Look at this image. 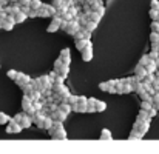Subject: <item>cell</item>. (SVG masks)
I'll return each mask as SVG.
<instances>
[{
  "label": "cell",
  "instance_id": "6da1fadb",
  "mask_svg": "<svg viewBox=\"0 0 159 154\" xmlns=\"http://www.w3.org/2000/svg\"><path fill=\"white\" fill-rule=\"evenodd\" d=\"M48 134L54 140H65L68 137L66 136V131L63 128V123L62 122H57V120H54V125L48 130Z\"/></svg>",
  "mask_w": 159,
  "mask_h": 154
},
{
  "label": "cell",
  "instance_id": "7a4b0ae2",
  "mask_svg": "<svg viewBox=\"0 0 159 154\" xmlns=\"http://www.w3.org/2000/svg\"><path fill=\"white\" fill-rule=\"evenodd\" d=\"M80 28H82V25H80V22H79L77 19L63 20V23H62V26H60V29H63V31H65L66 34H70V36H74Z\"/></svg>",
  "mask_w": 159,
  "mask_h": 154
},
{
  "label": "cell",
  "instance_id": "3957f363",
  "mask_svg": "<svg viewBox=\"0 0 159 154\" xmlns=\"http://www.w3.org/2000/svg\"><path fill=\"white\" fill-rule=\"evenodd\" d=\"M37 83H39V90H40V91H43V90H47V88H51V86H53V79H51L48 74H45V76L37 77Z\"/></svg>",
  "mask_w": 159,
  "mask_h": 154
},
{
  "label": "cell",
  "instance_id": "277c9868",
  "mask_svg": "<svg viewBox=\"0 0 159 154\" xmlns=\"http://www.w3.org/2000/svg\"><path fill=\"white\" fill-rule=\"evenodd\" d=\"M70 90L65 86L63 90H60L59 93H54V102L56 103H62V102H68V97H70Z\"/></svg>",
  "mask_w": 159,
  "mask_h": 154
},
{
  "label": "cell",
  "instance_id": "5b68a950",
  "mask_svg": "<svg viewBox=\"0 0 159 154\" xmlns=\"http://www.w3.org/2000/svg\"><path fill=\"white\" fill-rule=\"evenodd\" d=\"M133 128L138 130V131H141L142 134H147V131L150 130V122L148 120H139V119H136V122L133 123Z\"/></svg>",
  "mask_w": 159,
  "mask_h": 154
},
{
  "label": "cell",
  "instance_id": "8992f818",
  "mask_svg": "<svg viewBox=\"0 0 159 154\" xmlns=\"http://www.w3.org/2000/svg\"><path fill=\"white\" fill-rule=\"evenodd\" d=\"M63 82H65V77L63 76H60V74H57L56 77L53 79V91L54 93H59L60 90H63L65 88V85H63Z\"/></svg>",
  "mask_w": 159,
  "mask_h": 154
},
{
  "label": "cell",
  "instance_id": "52a82bcc",
  "mask_svg": "<svg viewBox=\"0 0 159 154\" xmlns=\"http://www.w3.org/2000/svg\"><path fill=\"white\" fill-rule=\"evenodd\" d=\"M23 128H22V125L19 123V122H16V120H9L8 122V126H6V133H9V134H17V133H20Z\"/></svg>",
  "mask_w": 159,
  "mask_h": 154
},
{
  "label": "cell",
  "instance_id": "ba28073f",
  "mask_svg": "<svg viewBox=\"0 0 159 154\" xmlns=\"http://www.w3.org/2000/svg\"><path fill=\"white\" fill-rule=\"evenodd\" d=\"M80 54H82V60H84V62H90V60H93V43L90 42V43L80 51Z\"/></svg>",
  "mask_w": 159,
  "mask_h": 154
},
{
  "label": "cell",
  "instance_id": "9c48e42d",
  "mask_svg": "<svg viewBox=\"0 0 159 154\" xmlns=\"http://www.w3.org/2000/svg\"><path fill=\"white\" fill-rule=\"evenodd\" d=\"M33 117V123L34 125H37L39 128H43V122H45V114L42 112V111H37L34 116H31Z\"/></svg>",
  "mask_w": 159,
  "mask_h": 154
},
{
  "label": "cell",
  "instance_id": "30bf717a",
  "mask_svg": "<svg viewBox=\"0 0 159 154\" xmlns=\"http://www.w3.org/2000/svg\"><path fill=\"white\" fill-rule=\"evenodd\" d=\"M30 80H31V77H30L28 74H25V73H20V71H19V76H17V79H16L14 82H16L19 86H23V85H25V83H28Z\"/></svg>",
  "mask_w": 159,
  "mask_h": 154
},
{
  "label": "cell",
  "instance_id": "8fae6325",
  "mask_svg": "<svg viewBox=\"0 0 159 154\" xmlns=\"http://www.w3.org/2000/svg\"><path fill=\"white\" fill-rule=\"evenodd\" d=\"M66 116H68V114H66V112H63V111H62V109H59V108H57V109H54L53 112H51V117H53L54 120H57V122H65Z\"/></svg>",
  "mask_w": 159,
  "mask_h": 154
},
{
  "label": "cell",
  "instance_id": "7c38bea8",
  "mask_svg": "<svg viewBox=\"0 0 159 154\" xmlns=\"http://www.w3.org/2000/svg\"><path fill=\"white\" fill-rule=\"evenodd\" d=\"M3 9H5V12H6V14L14 15V14L20 9V6H19V3H8L6 6H3Z\"/></svg>",
  "mask_w": 159,
  "mask_h": 154
},
{
  "label": "cell",
  "instance_id": "4fadbf2b",
  "mask_svg": "<svg viewBox=\"0 0 159 154\" xmlns=\"http://www.w3.org/2000/svg\"><path fill=\"white\" fill-rule=\"evenodd\" d=\"M19 123L22 125V128H23V130H25V128H30V126L33 125V117H31L30 114L23 112V117H22V120H20Z\"/></svg>",
  "mask_w": 159,
  "mask_h": 154
},
{
  "label": "cell",
  "instance_id": "5bb4252c",
  "mask_svg": "<svg viewBox=\"0 0 159 154\" xmlns=\"http://www.w3.org/2000/svg\"><path fill=\"white\" fill-rule=\"evenodd\" d=\"M147 69H145V66H142V65H139L138 63V66L134 68V76H138L139 77V80H144V77L147 76Z\"/></svg>",
  "mask_w": 159,
  "mask_h": 154
},
{
  "label": "cell",
  "instance_id": "9a60e30c",
  "mask_svg": "<svg viewBox=\"0 0 159 154\" xmlns=\"http://www.w3.org/2000/svg\"><path fill=\"white\" fill-rule=\"evenodd\" d=\"M60 59L63 60V63H71V51L68 50V48H63L62 51H60Z\"/></svg>",
  "mask_w": 159,
  "mask_h": 154
},
{
  "label": "cell",
  "instance_id": "2e32d148",
  "mask_svg": "<svg viewBox=\"0 0 159 154\" xmlns=\"http://www.w3.org/2000/svg\"><path fill=\"white\" fill-rule=\"evenodd\" d=\"M31 106H33V99H31L30 96L25 94L23 99H22V109H23V111H28Z\"/></svg>",
  "mask_w": 159,
  "mask_h": 154
},
{
  "label": "cell",
  "instance_id": "e0dca14e",
  "mask_svg": "<svg viewBox=\"0 0 159 154\" xmlns=\"http://www.w3.org/2000/svg\"><path fill=\"white\" fill-rule=\"evenodd\" d=\"M26 17H28V14H26L25 11H22V9H19V11L14 14L16 23H22V22H25V20H26Z\"/></svg>",
  "mask_w": 159,
  "mask_h": 154
},
{
  "label": "cell",
  "instance_id": "ac0fdd59",
  "mask_svg": "<svg viewBox=\"0 0 159 154\" xmlns=\"http://www.w3.org/2000/svg\"><path fill=\"white\" fill-rule=\"evenodd\" d=\"M104 15L99 12V11H88V20H93V22H101V19H102Z\"/></svg>",
  "mask_w": 159,
  "mask_h": 154
},
{
  "label": "cell",
  "instance_id": "d6986e66",
  "mask_svg": "<svg viewBox=\"0 0 159 154\" xmlns=\"http://www.w3.org/2000/svg\"><path fill=\"white\" fill-rule=\"evenodd\" d=\"M144 136L145 134H142L141 131H138V130H131V133H130V136H128V140H141V139H144Z\"/></svg>",
  "mask_w": 159,
  "mask_h": 154
},
{
  "label": "cell",
  "instance_id": "ffe728a7",
  "mask_svg": "<svg viewBox=\"0 0 159 154\" xmlns=\"http://www.w3.org/2000/svg\"><path fill=\"white\" fill-rule=\"evenodd\" d=\"M90 42H91L90 39H77V40H76V50L82 51V50H84V48H85V46L90 43Z\"/></svg>",
  "mask_w": 159,
  "mask_h": 154
},
{
  "label": "cell",
  "instance_id": "44dd1931",
  "mask_svg": "<svg viewBox=\"0 0 159 154\" xmlns=\"http://www.w3.org/2000/svg\"><path fill=\"white\" fill-rule=\"evenodd\" d=\"M99 140H113V134H111V131L107 130V128H104V130L101 131Z\"/></svg>",
  "mask_w": 159,
  "mask_h": 154
},
{
  "label": "cell",
  "instance_id": "7402d4cb",
  "mask_svg": "<svg viewBox=\"0 0 159 154\" xmlns=\"http://www.w3.org/2000/svg\"><path fill=\"white\" fill-rule=\"evenodd\" d=\"M57 73L66 79V77H68V74H70V65H68V63H62V66L57 69Z\"/></svg>",
  "mask_w": 159,
  "mask_h": 154
},
{
  "label": "cell",
  "instance_id": "603a6c76",
  "mask_svg": "<svg viewBox=\"0 0 159 154\" xmlns=\"http://www.w3.org/2000/svg\"><path fill=\"white\" fill-rule=\"evenodd\" d=\"M136 119H139V120H148V122H152V116L148 114V111H145V109H141L139 112H138V117Z\"/></svg>",
  "mask_w": 159,
  "mask_h": 154
},
{
  "label": "cell",
  "instance_id": "cb8c5ba5",
  "mask_svg": "<svg viewBox=\"0 0 159 154\" xmlns=\"http://www.w3.org/2000/svg\"><path fill=\"white\" fill-rule=\"evenodd\" d=\"M145 69L148 71V73H156L158 71V65H156V60H153V59H150V62L145 65Z\"/></svg>",
  "mask_w": 159,
  "mask_h": 154
},
{
  "label": "cell",
  "instance_id": "d4e9b609",
  "mask_svg": "<svg viewBox=\"0 0 159 154\" xmlns=\"http://www.w3.org/2000/svg\"><path fill=\"white\" fill-rule=\"evenodd\" d=\"M87 106H88V112H96V99L94 97H88Z\"/></svg>",
  "mask_w": 159,
  "mask_h": 154
},
{
  "label": "cell",
  "instance_id": "484cf974",
  "mask_svg": "<svg viewBox=\"0 0 159 154\" xmlns=\"http://www.w3.org/2000/svg\"><path fill=\"white\" fill-rule=\"evenodd\" d=\"M57 108H59V109H62V111H63V112H66V114H70V112L73 111V109H71V105H70L68 102L59 103V105H57Z\"/></svg>",
  "mask_w": 159,
  "mask_h": 154
},
{
  "label": "cell",
  "instance_id": "4316f807",
  "mask_svg": "<svg viewBox=\"0 0 159 154\" xmlns=\"http://www.w3.org/2000/svg\"><path fill=\"white\" fill-rule=\"evenodd\" d=\"M22 88V91H23V94H26V96H30L31 94V91L34 90V86H33V83H31V80L28 82V83H25L23 86H20Z\"/></svg>",
  "mask_w": 159,
  "mask_h": 154
},
{
  "label": "cell",
  "instance_id": "83f0119b",
  "mask_svg": "<svg viewBox=\"0 0 159 154\" xmlns=\"http://www.w3.org/2000/svg\"><path fill=\"white\" fill-rule=\"evenodd\" d=\"M82 26H84V28H87L88 31H91V33H93V31H96V28H98V22L88 20V22H87L85 25H82Z\"/></svg>",
  "mask_w": 159,
  "mask_h": 154
},
{
  "label": "cell",
  "instance_id": "f1b7e54d",
  "mask_svg": "<svg viewBox=\"0 0 159 154\" xmlns=\"http://www.w3.org/2000/svg\"><path fill=\"white\" fill-rule=\"evenodd\" d=\"M54 125V119L51 116H45V122H43V128L45 130H50L51 126Z\"/></svg>",
  "mask_w": 159,
  "mask_h": 154
},
{
  "label": "cell",
  "instance_id": "f546056e",
  "mask_svg": "<svg viewBox=\"0 0 159 154\" xmlns=\"http://www.w3.org/2000/svg\"><path fill=\"white\" fill-rule=\"evenodd\" d=\"M37 15H39V17H51L50 11H48L43 5H42V8H39V9H37Z\"/></svg>",
  "mask_w": 159,
  "mask_h": 154
},
{
  "label": "cell",
  "instance_id": "4dcf8cb0",
  "mask_svg": "<svg viewBox=\"0 0 159 154\" xmlns=\"http://www.w3.org/2000/svg\"><path fill=\"white\" fill-rule=\"evenodd\" d=\"M155 77H156V74L155 73H147V76L144 77V83H148V85H152L153 83V80H155Z\"/></svg>",
  "mask_w": 159,
  "mask_h": 154
},
{
  "label": "cell",
  "instance_id": "1f68e13d",
  "mask_svg": "<svg viewBox=\"0 0 159 154\" xmlns=\"http://www.w3.org/2000/svg\"><path fill=\"white\" fill-rule=\"evenodd\" d=\"M107 109V103L104 100H96V111L98 112H104Z\"/></svg>",
  "mask_w": 159,
  "mask_h": 154
},
{
  "label": "cell",
  "instance_id": "d6a6232c",
  "mask_svg": "<svg viewBox=\"0 0 159 154\" xmlns=\"http://www.w3.org/2000/svg\"><path fill=\"white\" fill-rule=\"evenodd\" d=\"M139 97H141V100H148V102H153V96L148 93V91H144V93H141V94H138Z\"/></svg>",
  "mask_w": 159,
  "mask_h": 154
},
{
  "label": "cell",
  "instance_id": "836d02e7",
  "mask_svg": "<svg viewBox=\"0 0 159 154\" xmlns=\"http://www.w3.org/2000/svg\"><path fill=\"white\" fill-rule=\"evenodd\" d=\"M9 120H11V117L6 112H0V125H8Z\"/></svg>",
  "mask_w": 159,
  "mask_h": 154
},
{
  "label": "cell",
  "instance_id": "e575fe53",
  "mask_svg": "<svg viewBox=\"0 0 159 154\" xmlns=\"http://www.w3.org/2000/svg\"><path fill=\"white\" fill-rule=\"evenodd\" d=\"M152 108H153V102H148V100H142V102H141V109L150 111Z\"/></svg>",
  "mask_w": 159,
  "mask_h": 154
},
{
  "label": "cell",
  "instance_id": "d590c367",
  "mask_svg": "<svg viewBox=\"0 0 159 154\" xmlns=\"http://www.w3.org/2000/svg\"><path fill=\"white\" fill-rule=\"evenodd\" d=\"M42 5H43V3H42L40 0H31V2H30V8H31V9H39V8H42Z\"/></svg>",
  "mask_w": 159,
  "mask_h": 154
},
{
  "label": "cell",
  "instance_id": "8d00e7d4",
  "mask_svg": "<svg viewBox=\"0 0 159 154\" xmlns=\"http://www.w3.org/2000/svg\"><path fill=\"white\" fill-rule=\"evenodd\" d=\"M59 29H60V25H57V23H54V22H51V23L48 25V28H47L48 33H56V31H59Z\"/></svg>",
  "mask_w": 159,
  "mask_h": 154
},
{
  "label": "cell",
  "instance_id": "74e56055",
  "mask_svg": "<svg viewBox=\"0 0 159 154\" xmlns=\"http://www.w3.org/2000/svg\"><path fill=\"white\" fill-rule=\"evenodd\" d=\"M150 43H159V33H150Z\"/></svg>",
  "mask_w": 159,
  "mask_h": 154
},
{
  "label": "cell",
  "instance_id": "f35d334b",
  "mask_svg": "<svg viewBox=\"0 0 159 154\" xmlns=\"http://www.w3.org/2000/svg\"><path fill=\"white\" fill-rule=\"evenodd\" d=\"M148 14H150V19H152V20H158V15H159V11H158V9H155V8H150Z\"/></svg>",
  "mask_w": 159,
  "mask_h": 154
},
{
  "label": "cell",
  "instance_id": "ab89813d",
  "mask_svg": "<svg viewBox=\"0 0 159 154\" xmlns=\"http://www.w3.org/2000/svg\"><path fill=\"white\" fill-rule=\"evenodd\" d=\"M148 62H150V55H148V54H144V55L141 57V60H139V65L145 66V65H147Z\"/></svg>",
  "mask_w": 159,
  "mask_h": 154
},
{
  "label": "cell",
  "instance_id": "60d3db41",
  "mask_svg": "<svg viewBox=\"0 0 159 154\" xmlns=\"http://www.w3.org/2000/svg\"><path fill=\"white\" fill-rule=\"evenodd\" d=\"M6 74H8V77H9V79L16 80V79H17V76H19V71H16V69H9Z\"/></svg>",
  "mask_w": 159,
  "mask_h": 154
},
{
  "label": "cell",
  "instance_id": "b9f144b4",
  "mask_svg": "<svg viewBox=\"0 0 159 154\" xmlns=\"http://www.w3.org/2000/svg\"><path fill=\"white\" fill-rule=\"evenodd\" d=\"M110 86H111V85H110L108 82H102V83H99V88H101L102 91H107V93H108V90H110Z\"/></svg>",
  "mask_w": 159,
  "mask_h": 154
},
{
  "label": "cell",
  "instance_id": "7bdbcfd3",
  "mask_svg": "<svg viewBox=\"0 0 159 154\" xmlns=\"http://www.w3.org/2000/svg\"><path fill=\"white\" fill-rule=\"evenodd\" d=\"M87 102H88V97H85V96H77V102H76V103L87 105Z\"/></svg>",
  "mask_w": 159,
  "mask_h": 154
},
{
  "label": "cell",
  "instance_id": "ee69618b",
  "mask_svg": "<svg viewBox=\"0 0 159 154\" xmlns=\"http://www.w3.org/2000/svg\"><path fill=\"white\" fill-rule=\"evenodd\" d=\"M152 31L159 33V22L158 20H153V22H152Z\"/></svg>",
  "mask_w": 159,
  "mask_h": 154
},
{
  "label": "cell",
  "instance_id": "f6af8a7d",
  "mask_svg": "<svg viewBox=\"0 0 159 154\" xmlns=\"http://www.w3.org/2000/svg\"><path fill=\"white\" fill-rule=\"evenodd\" d=\"M62 63H63V60H62L60 57H59L57 60H54V69H59V68L62 66Z\"/></svg>",
  "mask_w": 159,
  "mask_h": 154
},
{
  "label": "cell",
  "instance_id": "bcb514c9",
  "mask_svg": "<svg viewBox=\"0 0 159 154\" xmlns=\"http://www.w3.org/2000/svg\"><path fill=\"white\" fill-rule=\"evenodd\" d=\"M76 102H77V96H73V94H70V97H68V103H70V105H74Z\"/></svg>",
  "mask_w": 159,
  "mask_h": 154
},
{
  "label": "cell",
  "instance_id": "7dc6e473",
  "mask_svg": "<svg viewBox=\"0 0 159 154\" xmlns=\"http://www.w3.org/2000/svg\"><path fill=\"white\" fill-rule=\"evenodd\" d=\"M152 85H153V88H155L156 91H159V76L155 77V80H153V83H152Z\"/></svg>",
  "mask_w": 159,
  "mask_h": 154
},
{
  "label": "cell",
  "instance_id": "c3c4849f",
  "mask_svg": "<svg viewBox=\"0 0 159 154\" xmlns=\"http://www.w3.org/2000/svg\"><path fill=\"white\" fill-rule=\"evenodd\" d=\"M148 55H150V59H153V60H156V59H158V57H159V51H153V50H152Z\"/></svg>",
  "mask_w": 159,
  "mask_h": 154
},
{
  "label": "cell",
  "instance_id": "681fc988",
  "mask_svg": "<svg viewBox=\"0 0 159 154\" xmlns=\"http://www.w3.org/2000/svg\"><path fill=\"white\" fill-rule=\"evenodd\" d=\"M23 112H25V111H23ZM23 112H17V114L12 117V120H16V122H20V120H22V117H23Z\"/></svg>",
  "mask_w": 159,
  "mask_h": 154
},
{
  "label": "cell",
  "instance_id": "f907efd6",
  "mask_svg": "<svg viewBox=\"0 0 159 154\" xmlns=\"http://www.w3.org/2000/svg\"><path fill=\"white\" fill-rule=\"evenodd\" d=\"M28 17H39L37 15V9H30L28 11Z\"/></svg>",
  "mask_w": 159,
  "mask_h": 154
},
{
  "label": "cell",
  "instance_id": "816d5d0a",
  "mask_svg": "<svg viewBox=\"0 0 159 154\" xmlns=\"http://www.w3.org/2000/svg\"><path fill=\"white\" fill-rule=\"evenodd\" d=\"M150 8H155V9H158V11H159V2H158V0H152Z\"/></svg>",
  "mask_w": 159,
  "mask_h": 154
},
{
  "label": "cell",
  "instance_id": "f5cc1de1",
  "mask_svg": "<svg viewBox=\"0 0 159 154\" xmlns=\"http://www.w3.org/2000/svg\"><path fill=\"white\" fill-rule=\"evenodd\" d=\"M152 50L153 51H159V43H152Z\"/></svg>",
  "mask_w": 159,
  "mask_h": 154
},
{
  "label": "cell",
  "instance_id": "db71d44e",
  "mask_svg": "<svg viewBox=\"0 0 159 154\" xmlns=\"http://www.w3.org/2000/svg\"><path fill=\"white\" fill-rule=\"evenodd\" d=\"M9 3V0H0V6H6Z\"/></svg>",
  "mask_w": 159,
  "mask_h": 154
},
{
  "label": "cell",
  "instance_id": "11a10c76",
  "mask_svg": "<svg viewBox=\"0 0 159 154\" xmlns=\"http://www.w3.org/2000/svg\"><path fill=\"white\" fill-rule=\"evenodd\" d=\"M153 106H155V108H156V109L159 111V100H156V102H153Z\"/></svg>",
  "mask_w": 159,
  "mask_h": 154
},
{
  "label": "cell",
  "instance_id": "9f6ffc18",
  "mask_svg": "<svg viewBox=\"0 0 159 154\" xmlns=\"http://www.w3.org/2000/svg\"><path fill=\"white\" fill-rule=\"evenodd\" d=\"M156 65H158V69H159V57L156 59Z\"/></svg>",
  "mask_w": 159,
  "mask_h": 154
},
{
  "label": "cell",
  "instance_id": "6f0895ef",
  "mask_svg": "<svg viewBox=\"0 0 159 154\" xmlns=\"http://www.w3.org/2000/svg\"><path fill=\"white\" fill-rule=\"evenodd\" d=\"M158 22H159V15H158Z\"/></svg>",
  "mask_w": 159,
  "mask_h": 154
}]
</instances>
